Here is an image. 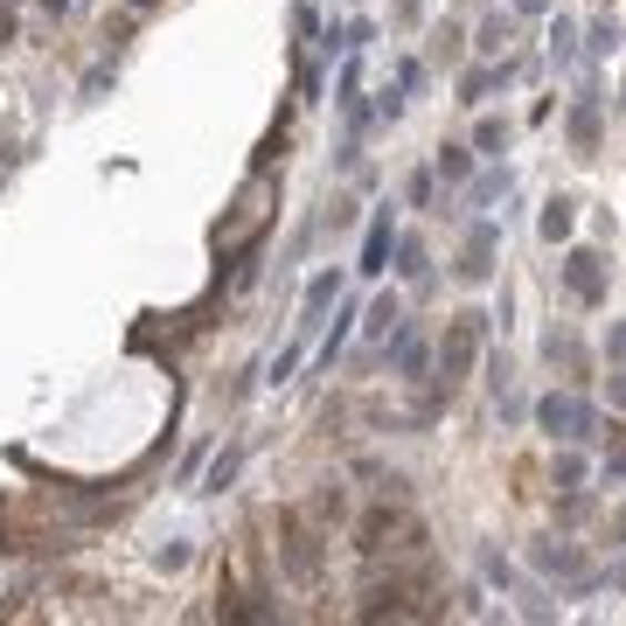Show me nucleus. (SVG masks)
I'll list each match as a JSON object with an SVG mask.
<instances>
[{
	"label": "nucleus",
	"instance_id": "34",
	"mask_svg": "<svg viewBox=\"0 0 626 626\" xmlns=\"http://www.w3.org/2000/svg\"><path fill=\"white\" fill-rule=\"evenodd\" d=\"M300 91H306V104H321L327 98V70L321 63H300Z\"/></svg>",
	"mask_w": 626,
	"mask_h": 626
},
{
	"label": "nucleus",
	"instance_id": "33",
	"mask_svg": "<svg viewBox=\"0 0 626 626\" xmlns=\"http://www.w3.org/2000/svg\"><path fill=\"white\" fill-rule=\"evenodd\" d=\"M355 209H362L355 195H334V202H327V230H334V238H342V230H355Z\"/></svg>",
	"mask_w": 626,
	"mask_h": 626
},
{
	"label": "nucleus",
	"instance_id": "7",
	"mask_svg": "<svg viewBox=\"0 0 626 626\" xmlns=\"http://www.w3.org/2000/svg\"><path fill=\"white\" fill-rule=\"evenodd\" d=\"M390 244H397V202H376L370 209V230H362V258H355V272L362 279H383L390 272Z\"/></svg>",
	"mask_w": 626,
	"mask_h": 626
},
{
	"label": "nucleus",
	"instance_id": "39",
	"mask_svg": "<svg viewBox=\"0 0 626 626\" xmlns=\"http://www.w3.org/2000/svg\"><path fill=\"white\" fill-rule=\"evenodd\" d=\"M626 543V502H619V515H613V551Z\"/></svg>",
	"mask_w": 626,
	"mask_h": 626
},
{
	"label": "nucleus",
	"instance_id": "27",
	"mask_svg": "<svg viewBox=\"0 0 626 626\" xmlns=\"http://www.w3.org/2000/svg\"><path fill=\"white\" fill-rule=\"evenodd\" d=\"M404 112H411V98H404L397 84H383V91H376V104H370V119H376V125H397Z\"/></svg>",
	"mask_w": 626,
	"mask_h": 626
},
{
	"label": "nucleus",
	"instance_id": "40",
	"mask_svg": "<svg viewBox=\"0 0 626 626\" xmlns=\"http://www.w3.org/2000/svg\"><path fill=\"white\" fill-rule=\"evenodd\" d=\"M8 42H14V14H8V8H0V49H8Z\"/></svg>",
	"mask_w": 626,
	"mask_h": 626
},
{
	"label": "nucleus",
	"instance_id": "23",
	"mask_svg": "<svg viewBox=\"0 0 626 626\" xmlns=\"http://www.w3.org/2000/svg\"><path fill=\"white\" fill-rule=\"evenodd\" d=\"M585 474H592L585 446H557V460H551V487H585Z\"/></svg>",
	"mask_w": 626,
	"mask_h": 626
},
{
	"label": "nucleus",
	"instance_id": "21",
	"mask_svg": "<svg viewBox=\"0 0 626 626\" xmlns=\"http://www.w3.org/2000/svg\"><path fill=\"white\" fill-rule=\"evenodd\" d=\"M508 42H515V14L487 8V14H481V29H474V49H481V57H502Z\"/></svg>",
	"mask_w": 626,
	"mask_h": 626
},
{
	"label": "nucleus",
	"instance_id": "17",
	"mask_svg": "<svg viewBox=\"0 0 626 626\" xmlns=\"http://www.w3.org/2000/svg\"><path fill=\"white\" fill-rule=\"evenodd\" d=\"M466 147H474L481 161H502V153L515 147V125H508L502 112H481V119H474V140H466Z\"/></svg>",
	"mask_w": 626,
	"mask_h": 626
},
{
	"label": "nucleus",
	"instance_id": "16",
	"mask_svg": "<svg viewBox=\"0 0 626 626\" xmlns=\"http://www.w3.org/2000/svg\"><path fill=\"white\" fill-rule=\"evenodd\" d=\"M619 49H626V36H619V21H613V14L585 21V70H606Z\"/></svg>",
	"mask_w": 626,
	"mask_h": 626
},
{
	"label": "nucleus",
	"instance_id": "18",
	"mask_svg": "<svg viewBox=\"0 0 626 626\" xmlns=\"http://www.w3.org/2000/svg\"><path fill=\"white\" fill-rule=\"evenodd\" d=\"M474 571H481V585H487V592H515V578H522L515 557H508V551H494V543H481V551H474Z\"/></svg>",
	"mask_w": 626,
	"mask_h": 626
},
{
	"label": "nucleus",
	"instance_id": "14",
	"mask_svg": "<svg viewBox=\"0 0 626 626\" xmlns=\"http://www.w3.org/2000/svg\"><path fill=\"white\" fill-rule=\"evenodd\" d=\"M244 460H251V438H230V446H216V453H209V474H202V494H223V487H238Z\"/></svg>",
	"mask_w": 626,
	"mask_h": 626
},
{
	"label": "nucleus",
	"instance_id": "22",
	"mask_svg": "<svg viewBox=\"0 0 626 626\" xmlns=\"http://www.w3.org/2000/svg\"><path fill=\"white\" fill-rule=\"evenodd\" d=\"M543 362H564L571 376H585V342L571 327H551V334H543Z\"/></svg>",
	"mask_w": 626,
	"mask_h": 626
},
{
	"label": "nucleus",
	"instance_id": "26",
	"mask_svg": "<svg viewBox=\"0 0 626 626\" xmlns=\"http://www.w3.org/2000/svg\"><path fill=\"white\" fill-rule=\"evenodd\" d=\"M551 508H557L564 529H578V522L592 515V494H585V487H557V502H551Z\"/></svg>",
	"mask_w": 626,
	"mask_h": 626
},
{
	"label": "nucleus",
	"instance_id": "42",
	"mask_svg": "<svg viewBox=\"0 0 626 626\" xmlns=\"http://www.w3.org/2000/svg\"><path fill=\"white\" fill-rule=\"evenodd\" d=\"M133 8H161V0H133Z\"/></svg>",
	"mask_w": 626,
	"mask_h": 626
},
{
	"label": "nucleus",
	"instance_id": "41",
	"mask_svg": "<svg viewBox=\"0 0 626 626\" xmlns=\"http://www.w3.org/2000/svg\"><path fill=\"white\" fill-rule=\"evenodd\" d=\"M42 14H57V21H63V14H70V0H42Z\"/></svg>",
	"mask_w": 626,
	"mask_h": 626
},
{
	"label": "nucleus",
	"instance_id": "13",
	"mask_svg": "<svg viewBox=\"0 0 626 626\" xmlns=\"http://www.w3.org/2000/svg\"><path fill=\"white\" fill-rule=\"evenodd\" d=\"M515 606H508V619H536V626H551V619H564V598H551V578H543V585H522L515 578Z\"/></svg>",
	"mask_w": 626,
	"mask_h": 626
},
{
	"label": "nucleus",
	"instance_id": "31",
	"mask_svg": "<svg viewBox=\"0 0 626 626\" xmlns=\"http://www.w3.org/2000/svg\"><path fill=\"white\" fill-rule=\"evenodd\" d=\"M397 91H404V98L425 91V57H397Z\"/></svg>",
	"mask_w": 626,
	"mask_h": 626
},
{
	"label": "nucleus",
	"instance_id": "10",
	"mask_svg": "<svg viewBox=\"0 0 626 626\" xmlns=\"http://www.w3.org/2000/svg\"><path fill=\"white\" fill-rule=\"evenodd\" d=\"M543 42H551V70L557 77H578L585 70V21L578 14H557L551 8V36H543Z\"/></svg>",
	"mask_w": 626,
	"mask_h": 626
},
{
	"label": "nucleus",
	"instance_id": "32",
	"mask_svg": "<svg viewBox=\"0 0 626 626\" xmlns=\"http://www.w3.org/2000/svg\"><path fill=\"white\" fill-rule=\"evenodd\" d=\"M598 474H606V487H626V438H619V425H613V453H606Z\"/></svg>",
	"mask_w": 626,
	"mask_h": 626
},
{
	"label": "nucleus",
	"instance_id": "12",
	"mask_svg": "<svg viewBox=\"0 0 626 626\" xmlns=\"http://www.w3.org/2000/svg\"><path fill=\"white\" fill-rule=\"evenodd\" d=\"M474 168H481V153H474V147H466V140H446V147H438V153H432V174H438V181H446V195H460V189H466V181H474Z\"/></svg>",
	"mask_w": 626,
	"mask_h": 626
},
{
	"label": "nucleus",
	"instance_id": "4",
	"mask_svg": "<svg viewBox=\"0 0 626 626\" xmlns=\"http://www.w3.org/2000/svg\"><path fill=\"white\" fill-rule=\"evenodd\" d=\"M460 230H466V238H460V258H453V279L460 285H487L494 279V258H502V216H487V209H481V216H466Z\"/></svg>",
	"mask_w": 626,
	"mask_h": 626
},
{
	"label": "nucleus",
	"instance_id": "38",
	"mask_svg": "<svg viewBox=\"0 0 626 626\" xmlns=\"http://www.w3.org/2000/svg\"><path fill=\"white\" fill-rule=\"evenodd\" d=\"M606 397H613V411H626V370H613V383H606Z\"/></svg>",
	"mask_w": 626,
	"mask_h": 626
},
{
	"label": "nucleus",
	"instance_id": "25",
	"mask_svg": "<svg viewBox=\"0 0 626 626\" xmlns=\"http://www.w3.org/2000/svg\"><path fill=\"white\" fill-rule=\"evenodd\" d=\"M404 202H411V209H438V174H432V168H411V174H404Z\"/></svg>",
	"mask_w": 626,
	"mask_h": 626
},
{
	"label": "nucleus",
	"instance_id": "36",
	"mask_svg": "<svg viewBox=\"0 0 626 626\" xmlns=\"http://www.w3.org/2000/svg\"><path fill=\"white\" fill-rule=\"evenodd\" d=\"M606 355H613L619 370H626V321H613V327H606Z\"/></svg>",
	"mask_w": 626,
	"mask_h": 626
},
{
	"label": "nucleus",
	"instance_id": "28",
	"mask_svg": "<svg viewBox=\"0 0 626 626\" xmlns=\"http://www.w3.org/2000/svg\"><path fill=\"white\" fill-rule=\"evenodd\" d=\"M300 362H306V334H293V342L279 349V362L265 370V383H293V370H300Z\"/></svg>",
	"mask_w": 626,
	"mask_h": 626
},
{
	"label": "nucleus",
	"instance_id": "35",
	"mask_svg": "<svg viewBox=\"0 0 626 626\" xmlns=\"http://www.w3.org/2000/svg\"><path fill=\"white\" fill-rule=\"evenodd\" d=\"M598 592H626V543H619V557L598 571Z\"/></svg>",
	"mask_w": 626,
	"mask_h": 626
},
{
	"label": "nucleus",
	"instance_id": "29",
	"mask_svg": "<svg viewBox=\"0 0 626 626\" xmlns=\"http://www.w3.org/2000/svg\"><path fill=\"white\" fill-rule=\"evenodd\" d=\"M119 84V70L112 63H91V77H84V98H77V104H104V91H112Z\"/></svg>",
	"mask_w": 626,
	"mask_h": 626
},
{
	"label": "nucleus",
	"instance_id": "15",
	"mask_svg": "<svg viewBox=\"0 0 626 626\" xmlns=\"http://www.w3.org/2000/svg\"><path fill=\"white\" fill-rule=\"evenodd\" d=\"M571 230H578V195H551V202H543V216H536V238L543 244H571Z\"/></svg>",
	"mask_w": 626,
	"mask_h": 626
},
{
	"label": "nucleus",
	"instance_id": "11",
	"mask_svg": "<svg viewBox=\"0 0 626 626\" xmlns=\"http://www.w3.org/2000/svg\"><path fill=\"white\" fill-rule=\"evenodd\" d=\"M355 321H362V306H355V300L342 293V300H334V327L321 334V349H313V370H321V376L334 370V355H342V349L355 342Z\"/></svg>",
	"mask_w": 626,
	"mask_h": 626
},
{
	"label": "nucleus",
	"instance_id": "37",
	"mask_svg": "<svg viewBox=\"0 0 626 626\" xmlns=\"http://www.w3.org/2000/svg\"><path fill=\"white\" fill-rule=\"evenodd\" d=\"M557 0H515V14H529V21H551Z\"/></svg>",
	"mask_w": 626,
	"mask_h": 626
},
{
	"label": "nucleus",
	"instance_id": "2",
	"mask_svg": "<svg viewBox=\"0 0 626 626\" xmlns=\"http://www.w3.org/2000/svg\"><path fill=\"white\" fill-rule=\"evenodd\" d=\"M606 91H598V70H585V84H578V98L564 104V140H571V153L578 161H598V147H606Z\"/></svg>",
	"mask_w": 626,
	"mask_h": 626
},
{
	"label": "nucleus",
	"instance_id": "9",
	"mask_svg": "<svg viewBox=\"0 0 626 626\" xmlns=\"http://www.w3.org/2000/svg\"><path fill=\"white\" fill-rule=\"evenodd\" d=\"M529 571H536V578L571 585V578H578V571H592V564H585V551H578L571 536H536V543H529Z\"/></svg>",
	"mask_w": 626,
	"mask_h": 626
},
{
	"label": "nucleus",
	"instance_id": "5",
	"mask_svg": "<svg viewBox=\"0 0 626 626\" xmlns=\"http://www.w3.org/2000/svg\"><path fill=\"white\" fill-rule=\"evenodd\" d=\"M376 355H383L404 383H425V376H432V342H425V327H417V321H397V327L376 342Z\"/></svg>",
	"mask_w": 626,
	"mask_h": 626
},
{
	"label": "nucleus",
	"instance_id": "24",
	"mask_svg": "<svg viewBox=\"0 0 626 626\" xmlns=\"http://www.w3.org/2000/svg\"><path fill=\"white\" fill-rule=\"evenodd\" d=\"M432 63H446V70L466 63V36H460V21H438V29H432Z\"/></svg>",
	"mask_w": 626,
	"mask_h": 626
},
{
	"label": "nucleus",
	"instance_id": "6",
	"mask_svg": "<svg viewBox=\"0 0 626 626\" xmlns=\"http://www.w3.org/2000/svg\"><path fill=\"white\" fill-rule=\"evenodd\" d=\"M390 279H404L417 300L438 293V279H432V244L417 238V230H397V244H390Z\"/></svg>",
	"mask_w": 626,
	"mask_h": 626
},
{
	"label": "nucleus",
	"instance_id": "19",
	"mask_svg": "<svg viewBox=\"0 0 626 626\" xmlns=\"http://www.w3.org/2000/svg\"><path fill=\"white\" fill-rule=\"evenodd\" d=\"M494 91H508L502 63H474V70H460V104H487Z\"/></svg>",
	"mask_w": 626,
	"mask_h": 626
},
{
	"label": "nucleus",
	"instance_id": "1",
	"mask_svg": "<svg viewBox=\"0 0 626 626\" xmlns=\"http://www.w3.org/2000/svg\"><path fill=\"white\" fill-rule=\"evenodd\" d=\"M529 417H536V432L551 438V446H592V438L613 432L585 390H543V397H529Z\"/></svg>",
	"mask_w": 626,
	"mask_h": 626
},
{
	"label": "nucleus",
	"instance_id": "3",
	"mask_svg": "<svg viewBox=\"0 0 626 626\" xmlns=\"http://www.w3.org/2000/svg\"><path fill=\"white\" fill-rule=\"evenodd\" d=\"M557 285H564V300H578V306H606V293H613L606 251H598V244H564Z\"/></svg>",
	"mask_w": 626,
	"mask_h": 626
},
{
	"label": "nucleus",
	"instance_id": "8",
	"mask_svg": "<svg viewBox=\"0 0 626 626\" xmlns=\"http://www.w3.org/2000/svg\"><path fill=\"white\" fill-rule=\"evenodd\" d=\"M349 293V279L342 272H313L306 279V293H300V321H293V334H306V342H313V334H321V321H327V313H334V300H342Z\"/></svg>",
	"mask_w": 626,
	"mask_h": 626
},
{
	"label": "nucleus",
	"instance_id": "20",
	"mask_svg": "<svg viewBox=\"0 0 626 626\" xmlns=\"http://www.w3.org/2000/svg\"><path fill=\"white\" fill-rule=\"evenodd\" d=\"M397 321H404V293L390 285V293H376V300H370V313H362V334H370V342H383V334L397 327Z\"/></svg>",
	"mask_w": 626,
	"mask_h": 626
},
{
	"label": "nucleus",
	"instance_id": "30",
	"mask_svg": "<svg viewBox=\"0 0 626 626\" xmlns=\"http://www.w3.org/2000/svg\"><path fill=\"white\" fill-rule=\"evenodd\" d=\"M321 36V8L313 0H293V42H313Z\"/></svg>",
	"mask_w": 626,
	"mask_h": 626
}]
</instances>
